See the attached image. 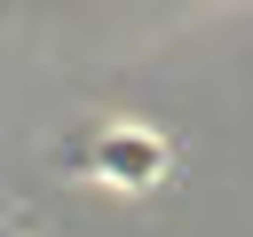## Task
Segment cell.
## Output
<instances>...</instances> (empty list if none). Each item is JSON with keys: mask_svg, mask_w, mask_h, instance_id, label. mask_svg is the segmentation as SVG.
<instances>
[{"mask_svg": "<svg viewBox=\"0 0 253 237\" xmlns=\"http://www.w3.org/2000/svg\"><path fill=\"white\" fill-rule=\"evenodd\" d=\"M158 166H166V150H158L150 134H134V126H111V134L95 142V174H103V182H119V190L158 182Z\"/></svg>", "mask_w": 253, "mask_h": 237, "instance_id": "obj_1", "label": "cell"}, {"mask_svg": "<svg viewBox=\"0 0 253 237\" xmlns=\"http://www.w3.org/2000/svg\"><path fill=\"white\" fill-rule=\"evenodd\" d=\"M0 237H24V229H0Z\"/></svg>", "mask_w": 253, "mask_h": 237, "instance_id": "obj_2", "label": "cell"}]
</instances>
